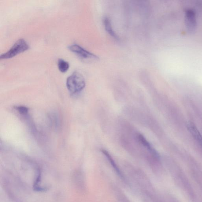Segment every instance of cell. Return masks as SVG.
I'll list each match as a JSON object with an SVG mask.
<instances>
[{
	"label": "cell",
	"instance_id": "obj_4",
	"mask_svg": "<svg viewBox=\"0 0 202 202\" xmlns=\"http://www.w3.org/2000/svg\"><path fill=\"white\" fill-rule=\"evenodd\" d=\"M187 128L191 135L202 148V136L195 125L189 122L187 124Z\"/></svg>",
	"mask_w": 202,
	"mask_h": 202
},
{
	"label": "cell",
	"instance_id": "obj_1",
	"mask_svg": "<svg viewBox=\"0 0 202 202\" xmlns=\"http://www.w3.org/2000/svg\"><path fill=\"white\" fill-rule=\"evenodd\" d=\"M66 86L71 93H79L85 87V81L84 76L78 72H74L68 77L66 80Z\"/></svg>",
	"mask_w": 202,
	"mask_h": 202
},
{
	"label": "cell",
	"instance_id": "obj_6",
	"mask_svg": "<svg viewBox=\"0 0 202 202\" xmlns=\"http://www.w3.org/2000/svg\"><path fill=\"white\" fill-rule=\"evenodd\" d=\"M58 66L59 70L62 73H65L69 68L68 63L62 59H59L58 61Z\"/></svg>",
	"mask_w": 202,
	"mask_h": 202
},
{
	"label": "cell",
	"instance_id": "obj_5",
	"mask_svg": "<svg viewBox=\"0 0 202 202\" xmlns=\"http://www.w3.org/2000/svg\"><path fill=\"white\" fill-rule=\"evenodd\" d=\"M103 23L107 33L114 39L118 40L119 38L113 29L110 19L107 17H104L103 20Z\"/></svg>",
	"mask_w": 202,
	"mask_h": 202
},
{
	"label": "cell",
	"instance_id": "obj_7",
	"mask_svg": "<svg viewBox=\"0 0 202 202\" xmlns=\"http://www.w3.org/2000/svg\"><path fill=\"white\" fill-rule=\"evenodd\" d=\"M15 109L18 110L20 113L23 115H26L28 112V108L27 107L23 106L16 107Z\"/></svg>",
	"mask_w": 202,
	"mask_h": 202
},
{
	"label": "cell",
	"instance_id": "obj_3",
	"mask_svg": "<svg viewBox=\"0 0 202 202\" xmlns=\"http://www.w3.org/2000/svg\"><path fill=\"white\" fill-rule=\"evenodd\" d=\"M68 49L71 52L76 53L78 56L83 58V59H97L98 58L97 56L86 50L78 45L73 44L71 45V46H69Z\"/></svg>",
	"mask_w": 202,
	"mask_h": 202
},
{
	"label": "cell",
	"instance_id": "obj_2",
	"mask_svg": "<svg viewBox=\"0 0 202 202\" xmlns=\"http://www.w3.org/2000/svg\"><path fill=\"white\" fill-rule=\"evenodd\" d=\"M29 47L28 44L24 39H19L15 42L8 52L1 54L0 56V59H10L20 53L27 51Z\"/></svg>",
	"mask_w": 202,
	"mask_h": 202
}]
</instances>
